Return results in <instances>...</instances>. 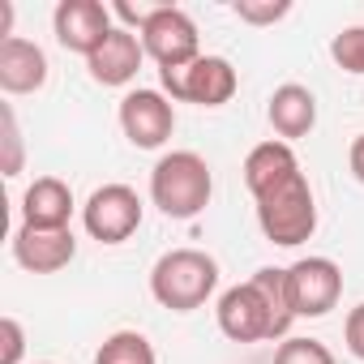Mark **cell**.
<instances>
[{
  "label": "cell",
  "mask_w": 364,
  "mask_h": 364,
  "mask_svg": "<svg viewBox=\"0 0 364 364\" xmlns=\"http://www.w3.org/2000/svg\"><path fill=\"white\" fill-rule=\"evenodd\" d=\"M215 171L198 150H171L150 171V202L167 219H198L210 206Z\"/></svg>",
  "instance_id": "6da1fadb"
},
{
  "label": "cell",
  "mask_w": 364,
  "mask_h": 364,
  "mask_svg": "<svg viewBox=\"0 0 364 364\" xmlns=\"http://www.w3.org/2000/svg\"><path fill=\"white\" fill-rule=\"evenodd\" d=\"M219 287V262L202 249H171L150 266V296L171 313L202 309Z\"/></svg>",
  "instance_id": "7a4b0ae2"
},
{
  "label": "cell",
  "mask_w": 364,
  "mask_h": 364,
  "mask_svg": "<svg viewBox=\"0 0 364 364\" xmlns=\"http://www.w3.org/2000/svg\"><path fill=\"white\" fill-rule=\"evenodd\" d=\"M257 228L279 249H296L317 232V202H313V189H309L304 171L296 180H287L283 189L257 198Z\"/></svg>",
  "instance_id": "3957f363"
},
{
  "label": "cell",
  "mask_w": 364,
  "mask_h": 364,
  "mask_svg": "<svg viewBox=\"0 0 364 364\" xmlns=\"http://www.w3.org/2000/svg\"><path fill=\"white\" fill-rule=\"evenodd\" d=\"M159 82L171 103H198V107H223L240 86L228 56H198L185 69H159Z\"/></svg>",
  "instance_id": "277c9868"
},
{
  "label": "cell",
  "mask_w": 364,
  "mask_h": 364,
  "mask_svg": "<svg viewBox=\"0 0 364 364\" xmlns=\"http://www.w3.org/2000/svg\"><path fill=\"white\" fill-rule=\"evenodd\" d=\"M215 317H219V330H223L232 343H266V338L274 343V338H287V330L279 326L274 309L266 304V296L257 291L253 279L228 287V291L219 296Z\"/></svg>",
  "instance_id": "5b68a950"
},
{
  "label": "cell",
  "mask_w": 364,
  "mask_h": 364,
  "mask_svg": "<svg viewBox=\"0 0 364 364\" xmlns=\"http://www.w3.org/2000/svg\"><path fill=\"white\" fill-rule=\"evenodd\" d=\"M141 48L146 56L159 65V69H185L202 56L198 48V26L185 9H176V5H154L150 22L141 26Z\"/></svg>",
  "instance_id": "8992f818"
},
{
  "label": "cell",
  "mask_w": 364,
  "mask_h": 364,
  "mask_svg": "<svg viewBox=\"0 0 364 364\" xmlns=\"http://www.w3.org/2000/svg\"><path fill=\"white\" fill-rule=\"evenodd\" d=\"M82 223L99 245H124L141 228V198L129 185H103L86 198Z\"/></svg>",
  "instance_id": "52a82bcc"
},
{
  "label": "cell",
  "mask_w": 364,
  "mask_h": 364,
  "mask_svg": "<svg viewBox=\"0 0 364 364\" xmlns=\"http://www.w3.org/2000/svg\"><path fill=\"white\" fill-rule=\"evenodd\" d=\"M287 291L296 317H326L343 300V270L330 257H300L287 266Z\"/></svg>",
  "instance_id": "ba28073f"
},
{
  "label": "cell",
  "mask_w": 364,
  "mask_h": 364,
  "mask_svg": "<svg viewBox=\"0 0 364 364\" xmlns=\"http://www.w3.org/2000/svg\"><path fill=\"white\" fill-rule=\"evenodd\" d=\"M52 31H56V43L65 52H77L90 60L116 26H112V9L103 0H60L52 14Z\"/></svg>",
  "instance_id": "9c48e42d"
},
{
  "label": "cell",
  "mask_w": 364,
  "mask_h": 364,
  "mask_svg": "<svg viewBox=\"0 0 364 364\" xmlns=\"http://www.w3.org/2000/svg\"><path fill=\"white\" fill-rule=\"evenodd\" d=\"M120 129L137 150H159L176 129V107L163 90H129L120 99Z\"/></svg>",
  "instance_id": "30bf717a"
},
{
  "label": "cell",
  "mask_w": 364,
  "mask_h": 364,
  "mask_svg": "<svg viewBox=\"0 0 364 364\" xmlns=\"http://www.w3.org/2000/svg\"><path fill=\"white\" fill-rule=\"evenodd\" d=\"M14 257H18V266L22 270H31V274H56V270H65L73 257H77V240H73V232L69 228H60V232H39V228H18L14 232Z\"/></svg>",
  "instance_id": "8fae6325"
},
{
  "label": "cell",
  "mask_w": 364,
  "mask_h": 364,
  "mask_svg": "<svg viewBox=\"0 0 364 364\" xmlns=\"http://www.w3.org/2000/svg\"><path fill=\"white\" fill-rule=\"evenodd\" d=\"M141 60H146V48H141L137 31L116 26V31L107 35V43L86 60V69H90V77H95L99 86H129V82L137 77Z\"/></svg>",
  "instance_id": "7c38bea8"
},
{
  "label": "cell",
  "mask_w": 364,
  "mask_h": 364,
  "mask_svg": "<svg viewBox=\"0 0 364 364\" xmlns=\"http://www.w3.org/2000/svg\"><path fill=\"white\" fill-rule=\"evenodd\" d=\"M48 86V56L31 39H5L0 43V90L5 95H35Z\"/></svg>",
  "instance_id": "4fadbf2b"
},
{
  "label": "cell",
  "mask_w": 364,
  "mask_h": 364,
  "mask_svg": "<svg viewBox=\"0 0 364 364\" xmlns=\"http://www.w3.org/2000/svg\"><path fill=\"white\" fill-rule=\"evenodd\" d=\"M296 176H300V159H296V150L287 141H262V146H253L245 154V185H249L253 202L283 189Z\"/></svg>",
  "instance_id": "5bb4252c"
},
{
  "label": "cell",
  "mask_w": 364,
  "mask_h": 364,
  "mask_svg": "<svg viewBox=\"0 0 364 364\" xmlns=\"http://www.w3.org/2000/svg\"><path fill=\"white\" fill-rule=\"evenodd\" d=\"M266 120L291 146L296 137H309L313 133V124H317V95L309 86H300V82H283L270 95V103H266Z\"/></svg>",
  "instance_id": "9a60e30c"
},
{
  "label": "cell",
  "mask_w": 364,
  "mask_h": 364,
  "mask_svg": "<svg viewBox=\"0 0 364 364\" xmlns=\"http://www.w3.org/2000/svg\"><path fill=\"white\" fill-rule=\"evenodd\" d=\"M73 219V189L56 176H39L22 193V223L39 232H60Z\"/></svg>",
  "instance_id": "2e32d148"
},
{
  "label": "cell",
  "mask_w": 364,
  "mask_h": 364,
  "mask_svg": "<svg viewBox=\"0 0 364 364\" xmlns=\"http://www.w3.org/2000/svg\"><path fill=\"white\" fill-rule=\"evenodd\" d=\"M95 364H159V360H154V347L141 330H116L99 343Z\"/></svg>",
  "instance_id": "e0dca14e"
},
{
  "label": "cell",
  "mask_w": 364,
  "mask_h": 364,
  "mask_svg": "<svg viewBox=\"0 0 364 364\" xmlns=\"http://www.w3.org/2000/svg\"><path fill=\"white\" fill-rule=\"evenodd\" d=\"M330 56L343 73H364V26H343L334 39H330Z\"/></svg>",
  "instance_id": "ac0fdd59"
},
{
  "label": "cell",
  "mask_w": 364,
  "mask_h": 364,
  "mask_svg": "<svg viewBox=\"0 0 364 364\" xmlns=\"http://www.w3.org/2000/svg\"><path fill=\"white\" fill-rule=\"evenodd\" d=\"M274 364H334V351L317 338H283Z\"/></svg>",
  "instance_id": "d6986e66"
},
{
  "label": "cell",
  "mask_w": 364,
  "mask_h": 364,
  "mask_svg": "<svg viewBox=\"0 0 364 364\" xmlns=\"http://www.w3.org/2000/svg\"><path fill=\"white\" fill-rule=\"evenodd\" d=\"M232 14L240 22H249V26H274V22H283L291 14V5H287V0H279V5H274V0H266V5H257V0H236Z\"/></svg>",
  "instance_id": "ffe728a7"
},
{
  "label": "cell",
  "mask_w": 364,
  "mask_h": 364,
  "mask_svg": "<svg viewBox=\"0 0 364 364\" xmlns=\"http://www.w3.org/2000/svg\"><path fill=\"white\" fill-rule=\"evenodd\" d=\"M0 129H5V176L14 180L18 171H22V129H18V116H14V107L5 103L0 107Z\"/></svg>",
  "instance_id": "44dd1931"
},
{
  "label": "cell",
  "mask_w": 364,
  "mask_h": 364,
  "mask_svg": "<svg viewBox=\"0 0 364 364\" xmlns=\"http://www.w3.org/2000/svg\"><path fill=\"white\" fill-rule=\"evenodd\" d=\"M0 338H5V355H0V364H22V351H26L22 321L18 317H0Z\"/></svg>",
  "instance_id": "7402d4cb"
},
{
  "label": "cell",
  "mask_w": 364,
  "mask_h": 364,
  "mask_svg": "<svg viewBox=\"0 0 364 364\" xmlns=\"http://www.w3.org/2000/svg\"><path fill=\"white\" fill-rule=\"evenodd\" d=\"M343 343H347V351H351L355 360H364V304H355V309L347 313V321H343Z\"/></svg>",
  "instance_id": "603a6c76"
},
{
  "label": "cell",
  "mask_w": 364,
  "mask_h": 364,
  "mask_svg": "<svg viewBox=\"0 0 364 364\" xmlns=\"http://www.w3.org/2000/svg\"><path fill=\"white\" fill-rule=\"evenodd\" d=\"M347 167H351V176L364 185V133L351 141V150H347Z\"/></svg>",
  "instance_id": "cb8c5ba5"
},
{
  "label": "cell",
  "mask_w": 364,
  "mask_h": 364,
  "mask_svg": "<svg viewBox=\"0 0 364 364\" xmlns=\"http://www.w3.org/2000/svg\"><path fill=\"white\" fill-rule=\"evenodd\" d=\"M43 364H48V360H43Z\"/></svg>",
  "instance_id": "d4e9b609"
}]
</instances>
